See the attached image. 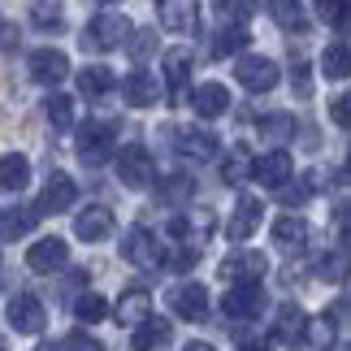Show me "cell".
I'll use <instances>...</instances> for the list:
<instances>
[{
    "label": "cell",
    "instance_id": "cell-34",
    "mask_svg": "<svg viewBox=\"0 0 351 351\" xmlns=\"http://www.w3.org/2000/svg\"><path fill=\"white\" fill-rule=\"evenodd\" d=\"M247 44H252V39H247V26H221L213 52H217V57H234V52H243Z\"/></svg>",
    "mask_w": 351,
    "mask_h": 351
},
{
    "label": "cell",
    "instance_id": "cell-8",
    "mask_svg": "<svg viewBox=\"0 0 351 351\" xmlns=\"http://www.w3.org/2000/svg\"><path fill=\"white\" fill-rule=\"evenodd\" d=\"M291 173H295V156L287 152V147H274V152H265V156H252V178L261 182V186H278L282 182H291Z\"/></svg>",
    "mask_w": 351,
    "mask_h": 351
},
{
    "label": "cell",
    "instance_id": "cell-37",
    "mask_svg": "<svg viewBox=\"0 0 351 351\" xmlns=\"http://www.w3.org/2000/svg\"><path fill=\"white\" fill-rule=\"evenodd\" d=\"M321 70H326V78H334V83H343L347 78V44H330L326 48V57H321Z\"/></svg>",
    "mask_w": 351,
    "mask_h": 351
},
{
    "label": "cell",
    "instance_id": "cell-40",
    "mask_svg": "<svg viewBox=\"0 0 351 351\" xmlns=\"http://www.w3.org/2000/svg\"><path fill=\"white\" fill-rule=\"evenodd\" d=\"M291 87H295V96H300V100L313 96V78H308V61L304 57H291Z\"/></svg>",
    "mask_w": 351,
    "mask_h": 351
},
{
    "label": "cell",
    "instance_id": "cell-50",
    "mask_svg": "<svg viewBox=\"0 0 351 351\" xmlns=\"http://www.w3.org/2000/svg\"><path fill=\"white\" fill-rule=\"evenodd\" d=\"M35 351H61V347H57V343H39Z\"/></svg>",
    "mask_w": 351,
    "mask_h": 351
},
{
    "label": "cell",
    "instance_id": "cell-1",
    "mask_svg": "<svg viewBox=\"0 0 351 351\" xmlns=\"http://www.w3.org/2000/svg\"><path fill=\"white\" fill-rule=\"evenodd\" d=\"M113 160H117V178L126 186H134V191H143V186L156 182V160L143 143H126L121 152H113Z\"/></svg>",
    "mask_w": 351,
    "mask_h": 351
},
{
    "label": "cell",
    "instance_id": "cell-3",
    "mask_svg": "<svg viewBox=\"0 0 351 351\" xmlns=\"http://www.w3.org/2000/svg\"><path fill=\"white\" fill-rule=\"evenodd\" d=\"M113 152H117L113 121H87L78 130V156H83V165H104V160H113Z\"/></svg>",
    "mask_w": 351,
    "mask_h": 351
},
{
    "label": "cell",
    "instance_id": "cell-41",
    "mask_svg": "<svg viewBox=\"0 0 351 351\" xmlns=\"http://www.w3.org/2000/svg\"><path fill=\"white\" fill-rule=\"evenodd\" d=\"M343 274H347V269H343V247H339V252H326V256L317 261V278H326V282H343Z\"/></svg>",
    "mask_w": 351,
    "mask_h": 351
},
{
    "label": "cell",
    "instance_id": "cell-28",
    "mask_svg": "<svg viewBox=\"0 0 351 351\" xmlns=\"http://www.w3.org/2000/svg\"><path fill=\"white\" fill-rule=\"evenodd\" d=\"M31 22L39 26V31H61L65 26V0H35Z\"/></svg>",
    "mask_w": 351,
    "mask_h": 351
},
{
    "label": "cell",
    "instance_id": "cell-45",
    "mask_svg": "<svg viewBox=\"0 0 351 351\" xmlns=\"http://www.w3.org/2000/svg\"><path fill=\"white\" fill-rule=\"evenodd\" d=\"M191 265H195V252H186V247H178V252L165 256V269H178V274H186Z\"/></svg>",
    "mask_w": 351,
    "mask_h": 351
},
{
    "label": "cell",
    "instance_id": "cell-26",
    "mask_svg": "<svg viewBox=\"0 0 351 351\" xmlns=\"http://www.w3.org/2000/svg\"><path fill=\"white\" fill-rule=\"evenodd\" d=\"M269 18H274L282 31H308L304 0H269Z\"/></svg>",
    "mask_w": 351,
    "mask_h": 351
},
{
    "label": "cell",
    "instance_id": "cell-52",
    "mask_svg": "<svg viewBox=\"0 0 351 351\" xmlns=\"http://www.w3.org/2000/svg\"><path fill=\"white\" fill-rule=\"evenodd\" d=\"M243 351H256V347H243Z\"/></svg>",
    "mask_w": 351,
    "mask_h": 351
},
{
    "label": "cell",
    "instance_id": "cell-23",
    "mask_svg": "<svg viewBox=\"0 0 351 351\" xmlns=\"http://www.w3.org/2000/svg\"><path fill=\"white\" fill-rule=\"evenodd\" d=\"M31 182V160L22 152H5L0 156V191H26Z\"/></svg>",
    "mask_w": 351,
    "mask_h": 351
},
{
    "label": "cell",
    "instance_id": "cell-36",
    "mask_svg": "<svg viewBox=\"0 0 351 351\" xmlns=\"http://www.w3.org/2000/svg\"><path fill=\"white\" fill-rule=\"evenodd\" d=\"M195 226H199V234H195V247H199V243L208 239L213 217H208V213H195ZM169 234L178 239V243H186V234H191V217H173V221H169Z\"/></svg>",
    "mask_w": 351,
    "mask_h": 351
},
{
    "label": "cell",
    "instance_id": "cell-17",
    "mask_svg": "<svg viewBox=\"0 0 351 351\" xmlns=\"http://www.w3.org/2000/svg\"><path fill=\"white\" fill-rule=\"evenodd\" d=\"M113 208H104V204H91V208H83L78 213V221H74V234L83 239V243H104L113 234Z\"/></svg>",
    "mask_w": 351,
    "mask_h": 351
},
{
    "label": "cell",
    "instance_id": "cell-48",
    "mask_svg": "<svg viewBox=\"0 0 351 351\" xmlns=\"http://www.w3.org/2000/svg\"><path fill=\"white\" fill-rule=\"evenodd\" d=\"M13 44H18V31H13L5 18H0V48H13Z\"/></svg>",
    "mask_w": 351,
    "mask_h": 351
},
{
    "label": "cell",
    "instance_id": "cell-2",
    "mask_svg": "<svg viewBox=\"0 0 351 351\" xmlns=\"http://www.w3.org/2000/svg\"><path fill=\"white\" fill-rule=\"evenodd\" d=\"M130 39V22L121 18V13H96V18L87 22V31H83V48L91 52H113L121 48Z\"/></svg>",
    "mask_w": 351,
    "mask_h": 351
},
{
    "label": "cell",
    "instance_id": "cell-44",
    "mask_svg": "<svg viewBox=\"0 0 351 351\" xmlns=\"http://www.w3.org/2000/svg\"><path fill=\"white\" fill-rule=\"evenodd\" d=\"M65 351H104V343L91 339V334H70V339H65Z\"/></svg>",
    "mask_w": 351,
    "mask_h": 351
},
{
    "label": "cell",
    "instance_id": "cell-11",
    "mask_svg": "<svg viewBox=\"0 0 351 351\" xmlns=\"http://www.w3.org/2000/svg\"><path fill=\"white\" fill-rule=\"evenodd\" d=\"M65 265H70V247H65V239H57V234L39 239L35 247L26 252V269H31V274H61Z\"/></svg>",
    "mask_w": 351,
    "mask_h": 351
},
{
    "label": "cell",
    "instance_id": "cell-49",
    "mask_svg": "<svg viewBox=\"0 0 351 351\" xmlns=\"http://www.w3.org/2000/svg\"><path fill=\"white\" fill-rule=\"evenodd\" d=\"M182 351H217V347H213V343H186Z\"/></svg>",
    "mask_w": 351,
    "mask_h": 351
},
{
    "label": "cell",
    "instance_id": "cell-21",
    "mask_svg": "<svg viewBox=\"0 0 351 351\" xmlns=\"http://www.w3.org/2000/svg\"><path fill=\"white\" fill-rule=\"evenodd\" d=\"M143 317H152V295H147L143 287L121 291V300H117V321H121V326H139Z\"/></svg>",
    "mask_w": 351,
    "mask_h": 351
},
{
    "label": "cell",
    "instance_id": "cell-32",
    "mask_svg": "<svg viewBox=\"0 0 351 351\" xmlns=\"http://www.w3.org/2000/svg\"><path fill=\"white\" fill-rule=\"evenodd\" d=\"M74 317L83 321V326H96V321H104L109 317V304H104V295H96V291H83L74 300Z\"/></svg>",
    "mask_w": 351,
    "mask_h": 351
},
{
    "label": "cell",
    "instance_id": "cell-12",
    "mask_svg": "<svg viewBox=\"0 0 351 351\" xmlns=\"http://www.w3.org/2000/svg\"><path fill=\"white\" fill-rule=\"evenodd\" d=\"M31 78L39 87H61L65 78H70V57L65 52H57V48H39V52H31Z\"/></svg>",
    "mask_w": 351,
    "mask_h": 351
},
{
    "label": "cell",
    "instance_id": "cell-53",
    "mask_svg": "<svg viewBox=\"0 0 351 351\" xmlns=\"http://www.w3.org/2000/svg\"><path fill=\"white\" fill-rule=\"evenodd\" d=\"M104 5H113V0H104Z\"/></svg>",
    "mask_w": 351,
    "mask_h": 351
},
{
    "label": "cell",
    "instance_id": "cell-4",
    "mask_svg": "<svg viewBox=\"0 0 351 351\" xmlns=\"http://www.w3.org/2000/svg\"><path fill=\"white\" fill-rule=\"evenodd\" d=\"M74 199H78L74 178H70V173H61V169H52L48 182H44V195H39V204H35V213H39V217H57V213L74 208Z\"/></svg>",
    "mask_w": 351,
    "mask_h": 351
},
{
    "label": "cell",
    "instance_id": "cell-19",
    "mask_svg": "<svg viewBox=\"0 0 351 351\" xmlns=\"http://www.w3.org/2000/svg\"><path fill=\"white\" fill-rule=\"evenodd\" d=\"M191 109L199 113V117H221L226 109H230V91H226L221 83H199L195 91H191Z\"/></svg>",
    "mask_w": 351,
    "mask_h": 351
},
{
    "label": "cell",
    "instance_id": "cell-30",
    "mask_svg": "<svg viewBox=\"0 0 351 351\" xmlns=\"http://www.w3.org/2000/svg\"><path fill=\"white\" fill-rule=\"evenodd\" d=\"M221 173H226V182H230V186H243V182L252 178V152H247L243 143H239V147H230V156H226Z\"/></svg>",
    "mask_w": 351,
    "mask_h": 351
},
{
    "label": "cell",
    "instance_id": "cell-47",
    "mask_svg": "<svg viewBox=\"0 0 351 351\" xmlns=\"http://www.w3.org/2000/svg\"><path fill=\"white\" fill-rule=\"evenodd\" d=\"M130 52H134V57L143 61L147 52H152V31H139V35H134V48H130Z\"/></svg>",
    "mask_w": 351,
    "mask_h": 351
},
{
    "label": "cell",
    "instance_id": "cell-18",
    "mask_svg": "<svg viewBox=\"0 0 351 351\" xmlns=\"http://www.w3.org/2000/svg\"><path fill=\"white\" fill-rule=\"evenodd\" d=\"M156 96H160V83L147 70H134V74L121 78V100L130 109H147V104H156Z\"/></svg>",
    "mask_w": 351,
    "mask_h": 351
},
{
    "label": "cell",
    "instance_id": "cell-5",
    "mask_svg": "<svg viewBox=\"0 0 351 351\" xmlns=\"http://www.w3.org/2000/svg\"><path fill=\"white\" fill-rule=\"evenodd\" d=\"M5 317L18 334H44V326H48V313H44V304H39V295H26V291H18L9 300Z\"/></svg>",
    "mask_w": 351,
    "mask_h": 351
},
{
    "label": "cell",
    "instance_id": "cell-13",
    "mask_svg": "<svg viewBox=\"0 0 351 351\" xmlns=\"http://www.w3.org/2000/svg\"><path fill=\"white\" fill-rule=\"evenodd\" d=\"M173 147H178L186 160H217V152H221L217 134L204 130V126H182V130H173Z\"/></svg>",
    "mask_w": 351,
    "mask_h": 351
},
{
    "label": "cell",
    "instance_id": "cell-43",
    "mask_svg": "<svg viewBox=\"0 0 351 351\" xmlns=\"http://www.w3.org/2000/svg\"><path fill=\"white\" fill-rule=\"evenodd\" d=\"M321 18L343 31V26H347V0H321Z\"/></svg>",
    "mask_w": 351,
    "mask_h": 351
},
{
    "label": "cell",
    "instance_id": "cell-24",
    "mask_svg": "<svg viewBox=\"0 0 351 351\" xmlns=\"http://www.w3.org/2000/svg\"><path fill=\"white\" fill-rule=\"evenodd\" d=\"M78 91H83L87 100H100V96H109V91H117V74L109 65H87V70L78 74Z\"/></svg>",
    "mask_w": 351,
    "mask_h": 351
},
{
    "label": "cell",
    "instance_id": "cell-31",
    "mask_svg": "<svg viewBox=\"0 0 351 351\" xmlns=\"http://www.w3.org/2000/svg\"><path fill=\"white\" fill-rule=\"evenodd\" d=\"M330 339H334V321H330V317H308V321H304V339H300V347L326 351Z\"/></svg>",
    "mask_w": 351,
    "mask_h": 351
},
{
    "label": "cell",
    "instance_id": "cell-14",
    "mask_svg": "<svg viewBox=\"0 0 351 351\" xmlns=\"http://www.w3.org/2000/svg\"><path fill=\"white\" fill-rule=\"evenodd\" d=\"M261 221H265V204L256 195H239L230 221H226V234H230L234 243H247L256 230H261Z\"/></svg>",
    "mask_w": 351,
    "mask_h": 351
},
{
    "label": "cell",
    "instance_id": "cell-51",
    "mask_svg": "<svg viewBox=\"0 0 351 351\" xmlns=\"http://www.w3.org/2000/svg\"><path fill=\"white\" fill-rule=\"evenodd\" d=\"M0 351H5V339H0Z\"/></svg>",
    "mask_w": 351,
    "mask_h": 351
},
{
    "label": "cell",
    "instance_id": "cell-22",
    "mask_svg": "<svg viewBox=\"0 0 351 351\" xmlns=\"http://www.w3.org/2000/svg\"><path fill=\"white\" fill-rule=\"evenodd\" d=\"M274 243H278L282 252H300L304 243H308V221L295 217V213H282V217L274 221Z\"/></svg>",
    "mask_w": 351,
    "mask_h": 351
},
{
    "label": "cell",
    "instance_id": "cell-25",
    "mask_svg": "<svg viewBox=\"0 0 351 351\" xmlns=\"http://www.w3.org/2000/svg\"><path fill=\"white\" fill-rule=\"evenodd\" d=\"M160 65H165V83L173 91V100H178V91L186 87V78H191V52H186V48H169Z\"/></svg>",
    "mask_w": 351,
    "mask_h": 351
},
{
    "label": "cell",
    "instance_id": "cell-15",
    "mask_svg": "<svg viewBox=\"0 0 351 351\" xmlns=\"http://www.w3.org/2000/svg\"><path fill=\"white\" fill-rule=\"evenodd\" d=\"M169 308L182 321H204L208 317V291L199 287V282H182V287L169 291Z\"/></svg>",
    "mask_w": 351,
    "mask_h": 351
},
{
    "label": "cell",
    "instance_id": "cell-27",
    "mask_svg": "<svg viewBox=\"0 0 351 351\" xmlns=\"http://www.w3.org/2000/svg\"><path fill=\"white\" fill-rule=\"evenodd\" d=\"M134 351H152V347H165L169 343V321L165 317H143L139 321V334H134Z\"/></svg>",
    "mask_w": 351,
    "mask_h": 351
},
{
    "label": "cell",
    "instance_id": "cell-42",
    "mask_svg": "<svg viewBox=\"0 0 351 351\" xmlns=\"http://www.w3.org/2000/svg\"><path fill=\"white\" fill-rule=\"evenodd\" d=\"M261 134H269V139H291V134H295V121L287 113H274V117L261 121Z\"/></svg>",
    "mask_w": 351,
    "mask_h": 351
},
{
    "label": "cell",
    "instance_id": "cell-10",
    "mask_svg": "<svg viewBox=\"0 0 351 351\" xmlns=\"http://www.w3.org/2000/svg\"><path fill=\"white\" fill-rule=\"evenodd\" d=\"M121 256H126V265H134V269H156L160 265L156 234L143 230V226H130V230L121 234Z\"/></svg>",
    "mask_w": 351,
    "mask_h": 351
},
{
    "label": "cell",
    "instance_id": "cell-7",
    "mask_svg": "<svg viewBox=\"0 0 351 351\" xmlns=\"http://www.w3.org/2000/svg\"><path fill=\"white\" fill-rule=\"evenodd\" d=\"M265 269H269V261L261 252H234L221 261V282L226 287H252V282L265 278Z\"/></svg>",
    "mask_w": 351,
    "mask_h": 351
},
{
    "label": "cell",
    "instance_id": "cell-6",
    "mask_svg": "<svg viewBox=\"0 0 351 351\" xmlns=\"http://www.w3.org/2000/svg\"><path fill=\"white\" fill-rule=\"evenodd\" d=\"M234 78H239V83L247 87V91H261V96H265V91H274V87H278V65L269 61V57L243 52V57L234 61Z\"/></svg>",
    "mask_w": 351,
    "mask_h": 351
},
{
    "label": "cell",
    "instance_id": "cell-46",
    "mask_svg": "<svg viewBox=\"0 0 351 351\" xmlns=\"http://www.w3.org/2000/svg\"><path fill=\"white\" fill-rule=\"evenodd\" d=\"M347 109H351V100H347V91H339L334 104H330V117H334V126H343V130H347Z\"/></svg>",
    "mask_w": 351,
    "mask_h": 351
},
{
    "label": "cell",
    "instance_id": "cell-33",
    "mask_svg": "<svg viewBox=\"0 0 351 351\" xmlns=\"http://www.w3.org/2000/svg\"><path fill=\"white\" fill-rule=\"evenodd\" d=\"M35 217H39V213H31V208H9V213H0V239H22V234L35 226Z\"/></svg>",
    "mask_w": 351,
    "mask_h": 351
},
{
    "label": "cell",
    "instance_id": "cell-35",
    "mask_svg": "<svg viewBox=\"0 0 351 351\" xmlns=\"http://www.w3.org/2000/svg\"><path fill=\"white\" fill-rule=\"evenodd\" d=\"M44 113H48V126L52 130H70L74 126V100L70 96H48Z\"/></svg>",
    "mask_w": 351,
    "mask_h": 351
},
{
    "label": "cell",
    "instance_id": "cell-9",
    "mask_svg": "<svg viewBox=\"0 0 351 351\" xmlns=\"http://www.w3.org/2000/svg\"><path fill=\"white\" fill-rule=\"evenodd\" d=\"M265 308H269V300H265L261 282H252V287H230L226 300H221V313L230 321H252V317H261Z\"/></svg>",
    "mask_w": 351,
    "mask_h": 351
},
{
    "label": "cell",
    "instance_id": "cell-29",
    "mask_svg": "<svg viewBox=\"0 0 351 351\" xmlns=\"http://www.w3.org/2000/svg\"><path fill=\"white\" fill-rule=\"evenodd\" d=\"M213 9H217L221 26H247L252 13L261 9V5H256V0H213Z\"/></svg>",
    "mask_w": 351,
    "mask_h": 351
},
{
    "label": "cell",
    "instance_id": "cell-20",
    "mask_svg": "<svg viewBox=\"0 0 351 351\" xmlns=\"http://www.w3.org/2000/svg\"><path fill=\"white\" fill-rule=\"evenodd\" d=\"M304 308L300 304H282L278 308V317H274V339L278 343H287V347H300V339H304Z\"/></svg>",
    "mask_w": 351,
    "mask_h": 351
},
{
    "label": "cell",
    "instance_id": "cell-16",
    "mask_svg": "<svg viewBox=\"0 0 351 351\" xmlns=\"http://www.w3.org/2000/svg\"><path fill=\"white\" fill-rule=\"evenodd\" d=\"M160 26L173 35H191L199 26V0H160Z\"/></svg>",
    "mask_w": 351,
    "mask_h": 351
},
{
    "label": "cell",
    "instance_id": "cell-38",
    "mask_svg": "<svg viewBox=\"0 0 351 351\" xmlns=\"http://www.w3.org/2000/svg\"><path fill=\"white\" fill-rule=\"evenodd\" d=\"M191 195H195V182L186 178V173H173V178H165V186H160V199H165V204H186Z\"/></svg>",
    "mask_w": 351,
    "mask_h": 351
},
{
    "label": "cell",
    "instance_id": "cell-39",
    "mask_svg": "<svg viewBox=\"0 0 351 351\" xmlns=\"http://www.w3.org/2000/svg\"><path fill=\"white\" fill-rule=\"evenodd\" d=\"M313 186H317V178H300V182H282L278 186V199H282V204H287V208H295V204H308V199H313Z\"/></svg>",
    "mask_w": 351,
    "mask_h": 351
}]
</instances>
